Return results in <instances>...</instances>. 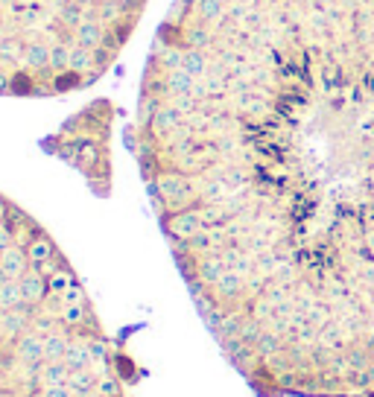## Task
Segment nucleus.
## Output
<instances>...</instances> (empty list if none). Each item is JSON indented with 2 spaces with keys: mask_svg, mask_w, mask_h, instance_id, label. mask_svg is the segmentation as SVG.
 Returning <instances> with one entry per match:
<instances>
[{
  "mask_svg": "<svg viewBox=\"0 0 374 397\" xmlns=\"http://www.w3.org/2000/svg\"><path fill=\"white\" fill-rule=\"evenodd\" d=\"M129 149L257 397H374V0H176Z\"/></svg>",
  "mask_w": 374,
  "mask_h": 397,
  "instance_id": "1",
  "label": "nucleus"
},
{
  "mask_svg": "<svg viewBox=\"0 0 374 397\" xmlns=\"http://www.w3.org/2000/svg\"><path fill=\"white\" fill-rule=\"evenodd\" d=\"M135 365L41 225L0 193V397H135Z\"/></svg>",
  "mask_w": 374,
  "mask_h": 397,
  "instance_id": "2",
  "label": "nucleus"
},
{
  "mask_svg": "<svg viewBox=\"0 0 374 397\" xmlns=\"http://www.w3.org/2000/svg\"><path fill=\"white\" fill-rule=\"evenodd\" d=\"M146 0H0V96H62L126 50Z\"/></svg>",
  "mask_w": 374,
  "mask_h": 397,
  "instance_id": "3",
  "label": "nucleus"
}]
</instances>
